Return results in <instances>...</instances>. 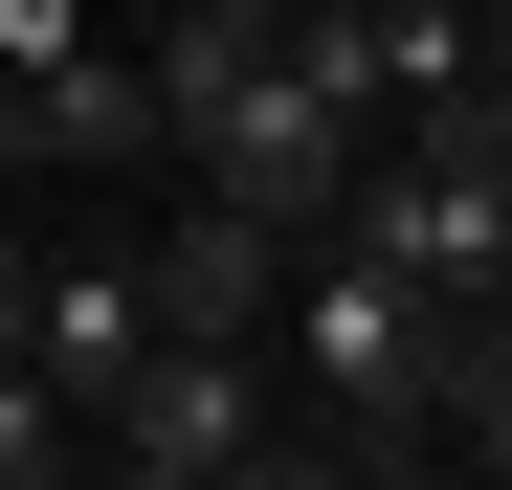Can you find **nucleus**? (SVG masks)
I'll list each match as a JSON object with an SVG mask.
<instances>
[{
  "label": "nucleus",
  "instance_id": "f03ea898",
  "mask_svg": "<svg viewBox=\"0 0 512 490\" xmlns=\"http://www.w3.org/2000/svg\"><path fill=\"white\" fill-rule=\"evenodd\" d=\"M290 245H312V223H268V201L201 179L179 223L134 245V290H156V335H268V312H290Z\"/></svg>",
  "mask_w": 512,
  "mask_h": 490
},
{
  "label": "nucleus",
  "instance_id": "20e7f679",
  "mask_svg": "<svg viewBox=\"0 0 512 490\" xmlns=\"http://www.w3.org/2000/svg\"><path fill=\"white\" fill-rule=\"evenodd\" d=\"M67 468H90V401L45 357H0V490H67Z\"/></svg>",
  "mask_w": 512,
  "mask_h": 490
},
{
  "label": "nucleus",
  "instance_id": "7ed1b4c3",
  "mask_svg": "<svg viewBox=\"0 0 512 490\" xmlns=\"http://www.w3.org/2000/svg\"><path fill=\"white\" fill-rule=\"evenodd\" d=\"M67 401H90V424H112V379L156 357V290H134V245H45V335H23Z\"/></svg>",
  "mask_w": 512,
  "mask_h": 490
},
{
  "label": "nucleus",
  "instance_id": "f257e3e1",
  "mask_svg": "<svg viewBox=\"0 0 512 490\" xmlns=\"http://www.w3.org/2000/svg\"><path fill=\"white\" fill-rule=\"evenodd\" d=\"M268 446H290L268 335H156V357L112 379V424H90V468H156V490H245Z\"/></svg>",
  "mask_w": 512,
  "mask_h": 490
},
{
  "label": "nucleus",
  "instance_id": "423d86ee",
  "mask_svg": "<svg viewBox=\"0 0 512 490\" xmlns=\"http://www.w3.org/2000/svg\"><path fill=\"white\" fill-rule=\"evenodd\" d=\"M23 335H45V245L0 223V357H23Z\"/></svg>",
  "mask_w": 512,
  "mask_h": 490
},
{
  "label": "nucleus",
  "instance_id": "39448f33",
  "mask_svg": "<svg viewBox=\"0 0 512 490\" xmlns=\"http://www.w3.org/2000/svg\"><path fill=\"white\" fill-rule=\"evenodd\" d=\"M90 45V0H0V67H67Z\"/></svg>",
  "mask_w": 512,
  "mask_h": 490
}]
</instances>
